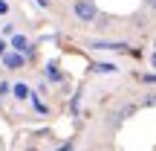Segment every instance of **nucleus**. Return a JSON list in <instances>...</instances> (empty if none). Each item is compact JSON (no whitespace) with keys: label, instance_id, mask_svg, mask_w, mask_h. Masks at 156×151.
<instances>
[{"label":"nucleus","instance_id":"nucleus-20","mask_svg":"<svg viewBox=\"0 0 156 151\" xmlns=\"http://www.w3.org/2000/svg\"><path fill=\"white\" fill-rule=\"evenodd\" d=\"M147 9H151V12H156V0H147Z\"/></svg>","mask_w":156,"mask_h":151},{"label":"nucleus","instance_id":"nucleus-13","mask_svg":"<svg viewBox=\"0 0 156 151\" xmlns=\"http://www.w3.org/2000/svg\"><path fill=\"white\" fill-rule=\"evenodd\" d=\"M78 102H81V93L73 96V102H69V108H73V113H78Z\"/></svg>","mask_w":156,"mask_h":151},{"label":"nucleus","instance_id":"nucleus-15","mask_svg":"<svg viewBox=\"0 0 156 151\" xmlns=\"http://www.w3.org/2000/svg\"><path fill=\"white\" fill-rule=\"evenodd\" d=\"M6 52H9V44H6V41H3V38H0V58H3V55H6Z\"/></svg>","mask_w":156,"mask_h":151},{"label":"nucleus","instance_id":"nucleus-2","mask_svg":"<svg viewBox=\"0 0 156 151\" xmlns=\"http://www.w3.org/2000/svg\"><path fill=\"white\" fill-rule=\"evenodd\" d=\"M9 47H12V50H15V52H23V55H26V61H29V58H32L35 55V50H32V44H29V41H26V35H12V41H9Z\"/></svg>","mask_w":156,"mask_h":151},{"label":"nucleus","instance_id":"nucleus-14","mask_svg":"<svg viewBox=\"0 0 156 151\" xmlns=\"http://www.w3.org/2000/svg\"><path fill=\"white\" fill-rule=\"evenodd\" d=\"M142 81H147V84H156V73H145V76H142Z\"/></svg>","mask_w":156,"mask_h":151},{"label":"nucleus","instance_id":"nucleus-16","mask_svg":"<svg viewBox=\"0 0 156 151\" xmlns=\"http://www.w3.org/2000/svg\"><path fill=\"white\" fill-rule=\"evenodd\" d=\"M156 105V96H147V99H145V108H153Z\"/></svg>","mask_w":156,"mask_h":151},{"label":"nucleus","instance_id":"nucleus-19","mask_svg":"<svg viewBox=\"0 0 156 151\" xmlns=\"http://www.w3.org/2000/svg\"><path fill=\"white\" fill-rule=\"evenodd\" d=\"M151 67H153V70H156V50H153V52H151Z\"/></svg>","mask_w":156,"mask_h":151},{"label":"nucleus","instance_id":"nucleus-7","mask_svg":"<svg viewBox=\"0 0 156 151\" xmlns=\"http://www.w3.org/2000/svg\"><path fill=\"white\" fill-rule=\"evenodd\" d=\"M46 78H49L52 84L64 81V73H61V70H58V64H55V61H49V64H46Z\"/></svg>","mask_w":156,"mask_h":151},{"label":"nucleus","instance_id":"nucleus-6","mask_svg":"<svg viewBox=\"0 0 156 151\" xmlns=\"http://www.w3.org/2000/svg\"><path fill=\"white\" fill-rule=\"evenodd\" d=\"M12 93H15V99H20V102H26V99H32V90H29V84H23V81H17V84H12Z\"/></svg>","mask_w":156,"mask_h":151},{"label":"nucleus","instance_id":"nucleus-12","mask_svg":"<svg viewBox=\"0 0 156 151\" xmlns=\"http://www.w3.org/2000/svg\"><path fill=\"white\" fill-rule=\"evenodd\" d=\"M0 32H3V35H9V38H12V35H15V26H12V23H3V26H0Z\"/></svg>","mask_w":156,"mask_h":151},{"label":"nucleus","instance_id":"nucleus-21","mask_svg":"<svg viewBox=\"0 0 156 151\" xmlns=\"http://www.w3.org/2000/svg\"><path fill=\"white\" fill-rule=\"evenodd\" d=\"M153 50H156V38H153Z\"/></svg>","mask_w":156,"mask_h":151},{"label":"nucleus","instance_id":"nucleus-8","mask_svg":"<svg viewBox=\"0 0 156 151\" xmlns=\"http://www.w3.org/2000/svg\"><path fill=\"white\" fill-rule=\"evenodd\" d=\"M133 113H136V105H124L122 111L116 113V122H119V119H127V116H133Z\"/></svg>","mask_w":156,"mask_h":151},{"label":"nucleus","instance_id":"nucleus-10","mask_svg":"<svg viewBox=\"0 0 156 151\" xmlns=\"http://www.w3.org/2000/svg\"><path fill=\"white\" fill-rule=\"evenodd\" d=\"M55 151H75V140H67L64 145H58Z\"/></svg>","mask_w":156,"mask_h":151},{"label":"nucleus","instance_id":"nucleus-11","mask_svg":"<svg viewBox=\"0 0 156 151\" xmlns=\"http://www.w3.org/2000/svg\"><path fill=\"white\" fill-rule=\"evenodd\" d=\"M9 93H12V84H9V81H0V99L9 96Z\"/></svg>","mask_w":156,"mask_h":151},{"label":"nucleus","instance_id":"nucleus-17","mask_svg":"<svg viewBox=\"0 0 156 151\" xmlns=\"http://www.w3.org/2000/svg\"><path fill=\"white\" fill-rule=\"evenodd\" d=\"M35 3H38V6H41V9H49V6H52V3H49V0H35Z\"/></svg>","mask_w":156,"mask_h":151},{"label":"nucleus","instance_id":"nucleus-4","mask_svg":"<svg viewBox=\"0 0 156 151\" xmlns=\"http://www.w3.org/2000/svg\"><path fill=\"white\" fill-rule=\"evenodd\" d=\"M93 73H98V76H116L119 73V64L116 61H98V64H93Z\"/></svg>","mask_w":156,"mask_h":151},{"label":"nucleus","instance_id":"nucleus-1","mask_svg":"<svg viewBox=\"0 0 156 151\" xmlns=\"http://www.w3.org/2000/svg\"><path fill=\"white\" fill-rule=\"evenodd\" d=\"M73 15L81 23H93L95 17H98V6H95L93 0H75L73 3Z\"/></svg>","mask_w":156,"mask_h":151},{"label":"nucleus","instance_id":"nucleus-18","mask_svg":"<svg viewBox=\"0 0 156 151\" xmlns=\"http://www.w3.org/2000/svg\"><path fill=\"white\" fill-rule=\"evenodd\" d=\"M6 12H9V3H6V0H0V15H6Z\"/></svg>","mask_w":156,"mask_h":151},{"label":"nucleus","instance_id":"nucleus-5","mask_svg":"<svg viewBox=\"0 0 156 151\" xmlns=\"http://www.w3.org/2000/svg\"><path fill=\"white\" fill-rule=\"evenodd\" d=\"M90 47H93V50H119V52H122V50H130L124 41H93Z\"/></svg>","mask_w":156,"mask_h":151},{"label":"nucleus","instance_id":"nucleus-3","mask_svg":"<svg viewBox=\"0 0 156 151\" xmlns=\"http://www.w3.org/2000/svg\"><path fill=\"white\" fill-rule=\"evenodd\" d=\"M0 61H3L6 70H20V67H26V55H23V52H15V50H9Z\"/></svg>","mask_w":156,"mask_h":151},{"label":"nucleus","instance_id":"nucleus-9","mask_svg":"<svg viewBox=\"0 0 156 151\" xmlns=\"http://www.w3.org/2000/svg\"><path fill=\"white\" fill-rule=\"evenodd\" d=\"M32 108H35L38 113H46V105H44V102L38 99V93H32Z\"/></svg>","mask_w":156,"mask_h":151}]
</instances>
